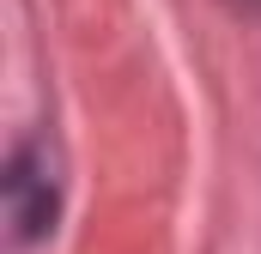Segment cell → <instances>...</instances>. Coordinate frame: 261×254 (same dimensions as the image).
Segmentation results:
<instances>
[{"label": "cell", "mask_w": 261, "mask_h": 254, "mask_svg": "<svg viewBox=\"0 0 261 254\" xmlns=\"http://www.w3.org/2000/svg\"><path fill=\"white\" fill-rule=\"evenodd\" d=\"M6 200H12V218H18L24 236H43V230H49V218H55V182H49L43 151H18V157H12Z\"/></svg>", "instance_id": "6da1fadb"}]
</instances>
